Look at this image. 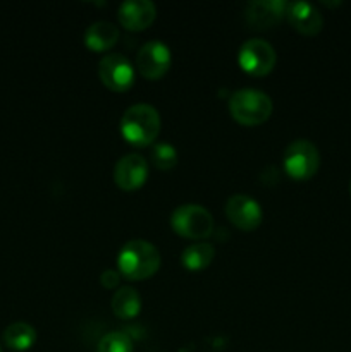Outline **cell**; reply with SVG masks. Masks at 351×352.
I'll use <instances>...</instances> for the list:
<instances>
[{
    "label": "cell",
    "instance_id": "11",
    "mask_svg": "<svg viewBox=\"0 0 351 352\" xmlns=\"http://www.w3.org/2000/svg\"><path fill=\"white\" fill-rule=\"evenodd\" d=\"M148 177V165L143 157L136 153L126 155L120 158L114 170V179L116 184L119 186L123 191H134V189L141 188Z\"/></svg>",
    "mask_w": 351,
    "mask_h": 352
},
{
    "label": "cell",
    "instance_id": "6",
    "mask_svg": "<svg viewBox=\"0 0 351 352\" xmlns=\"http://www.w3.org/2000/svg\"><path fill=\"white\" fill-rule=\"evenodd\" d=\"M240 65L251 76H265L274 69L275 50L268 41L251 38L240 48Z\"/></svg>",
    "mask_w": 351,
    "mask_h": 352
},
{
    "label": "cell",
    "instance_id": "16",
    "mask_svg": "<svg viewBox=\"0 0 351 352\" xmlns=\"http://www.w3.org/2000/svg\"><path fill=\"white\" fill-rule=\"evenodd\" d=\"M141 309L140 294L133 287L117 289L112 298V311L114 315L123 320H129L138 316Z\"/></svg>",
    "mask_w": 351,
    "mask_h": 352
},
{
    "label": "cell",
    "instance_id": "7",
    "mask_svg": "<svg viewBox=\"0 0 351 352\" xmlns=\"http://www.w3.org/2000/svg\"><path fill=\"white\" fill-rule=\"evenodd\" d=\"M98 76L112 91H126L134 82L133 65L120 54L105 55L98 64Z\"/></svg>",
    "mask_w": 351,
    "mask_h": 352
},
{
    "label": "cell",
    "instance_id": "8",
    "mask_svg": "<svg viewBox=\"0 0 351 352\" xmlns=\"http://www.w3.org/2000/svg\"><path fill=\"white\" fill-rule=\"evenodd\" d=\"M136 67L147 79H160L171 67V50L158 40H151L140 48Z\"/></svg>",
    "mask_w": 351,
    "mask_h": 352
},
{
    "label": "cell",
    "instance_id": "18",
    "mask_svg": "<svg viewBox=\"0 0 351 352\" xmlns=\"http://www.w3.org/2000/svg\"><path fill=\"white\" fill-rule=\"evenodd\" d=\"M96 352H133V342L124 332H110L100 340Z\"/></svg>",
    "mask_w": 351,
    "mask_h": 352
},
{
    "label": "cell",
    "instance_id": "15",
    "mask_svg": "<svg viewBox=\"0 0 351 352\" xmlns=\"http://www.w3.org/2000/svg\"><path fill=\"white\" fill-rule=\"evenodd\" d=\"M36 340V330L30 323L17 322L3 330V344L12 351H28Z\"/></svg>",
    "mask_w": 351,
    "mask_h": 352
},
{
    "label": "cell",
    "instance_id": "19",
    "mask_svg": "<svg viewBox=\"0 0 351 352\" xmlns=\"http://www.w3.org/2000/svg\"><path fill=\"white\" fill-rule=\"evenodd\" d=\"M151 162L160 170H169L178 164V151L171 144L158 143L155 144L153 151H151Z\"/></svg>",
    "mask_w": 351,
    "mask_h": 352
},
{
    "label": "cell",
    "instance_id": "3",
    "mask_svg": "<svg viewBox=\"0 0 351 352\" xmlns=\"http://www.w3.org/2000/svg\"><path fill=\"white\" fill-rule=\"evenodd\" d=\"M272 100L258 89H240L229 100V112L243 126H258L272 116Z\"/></svg>",
    "mask_w": 351,
    "mask_h": 352
},
{
    "label": "cell",
    "instance_id": "1",
    "mask_svg": "<svg viewBox=\"0 0 351 352\" xmlns=\"http://www.w3.org/2000/svg\"><path fill=\"white\" fill-rule=\"evenodd\" d=\"M119 274L131 280H145L157 274L160 268V253L147 241H129L123 246L117 256Z\"/></svg>",
    "mask_w": 351,
    "mask_h": 352
},
{
    "label": "cell",
    "instance_id": "17",
    "mask_svg": "<svg viewBox=\"0 0 351 352\" xmlns=\"http://www.w3.org/2000/svg\"><path fill=\"white\" fill-rule=\"evenodd\" d=\"M213 256H215V250H213L212 244L198 243L186 248L181 260H182V265H184L188 270L198 272L209 267V265L212 263Z\"/></svg>",
    "mask_w": 351,
    "mask_h": 352
},
{
    "label": "cell",
    "instance_id": "4",
    "mask_svg": "<svg viewBox=\"0 0 351 352\" xmlns=\"http://www.w3.org/2000/svg\"><path fill=\"white\" fill-rule=\"evenodd\" d=\"M174 232L188 239H203L213 230V219L206 208L200 205H182L171 217Z\"/></svg>",
    "mask_w": 351,
    "mask_h": 352
},
{
    "label": "cell",
    "instance_id": "13",
    "mask_svg": "<svg viewBox=\"0 0 351 352\" xmlns=\"http://www.w3.org/2000/svg\"><path fill=\"white\" fill-rule=\"evenodd\" d=\"M286 16H288L289 24L301 34H306V36H313V34L320 33L323 26L322 14L319 12L315 6L308 2L288 3Z\"/></svg>",
    "mask_w": 351,
    "mask_h": 352
},
{
    "label": "cell",
    "instance_id": "10",
    "mask_svg": "<svg viewBox=\"0 0 351 352\" xmlns=\"http://www.w3.org/2000/svg\"><path fill=\"white\" fill-rule=\"evenodd\" d=\"M288 3L282 0H255L244 9V19L253 30H267L286 16Z\"/></svg>",
    "mask_w": 351,
    "mask_h": 352
},
{
    "label": "cell",
    "instance_id": "9",
    "mask_svg": "<svg viewBox=\"0 0 351 352\" xmlns=\"http://www.w3.org/2000/svg\"><path fill=\"white\" fill-rule=\"evenodd\" d=\"M226 215L241 230H255L262 222V208L253 198L234 195L226 203Z\"/></svg>",
    "mask_w": 351,
    "mask_h": 352
},
{
    "label": "cell",
    "instance_id": "22",
    "mask_svg": "<svg viewBox=\"0 0 351 352\" xmlns=\"http://www.w3.org/2000/svg\"><path fill=\"white\" fill-rule=\"evenodd\" d=\"M0 352H2V349H0Z\"/></svg>",
    "mask_w": 351,
    "mask_h": 352
},
{
    "label": "cell",
    "instance_id": "21",
    "mask_svg": "<svg viewBox=\"0 0 351 352\" xmlns=\"http://www.w3.org/2000/svg\"><path fill=\"white\" fill-rule=\"evenodd\" d=\"M350 192H351V182H350Z\"/></svg>",
    "mask_w": 351,
    "mask_h": 352
},
{
    "label": "cell",
    "instance_id": "2",
    "mask_svg": "<svg viewBox=\"0 0 351 352\" xmlns=\"http://www.w3.org/2000/svg\"><path fill=\"white\" fill-rule=\"evenodd\" d=\"M120 133L127 143L134 146H148L160 133V116L155 107L136 103L124 112L120 119Z\"/></svg>",
    "mask_w": 351,
    "mask_h": 352
},
{
    "label": "cell",
    "instance_id": "5",
    "mask_svg": "<svg viewBox=\"0 0 351 352\" xmlns=\"http://www.w3.org/2000/svg\"><path fill=\"white\" fill-rule=\"evenodd\" d=\"M320 155L315 144L310 141L298 140L286 148L284 168L295 181H306L319 170Z\"/></svg>",
    "mask_w": 351,
    "mask_h": 352
},
{
    "label": "cell",
    "instance_id": "20",
    "mask_svg": "<svg viewBox=\"0 0 351 352\" xmlns=\"http://www.w3.org/2000/svg\"><path fill=\"white\" fill-rule=\"evenodd\" d=\"M119 278H120V274H117V272L114 270H107L102 274L100 282H102V285L105 289H114L119 285Z\"/></svg>",
    "mask_w": 351,
    "mask_h": 352
},
{
    "label": "cell",
    "instance_id": "12",
    "mask_svg": "<svg viewBox=\"0 0 351 352\" xmlns=\"http://www.w3.org/2000/svg\"><path fill=\"white\" fill-rule=\"evenodd\" d=\"M157 16L153 2L150 0H127L119 7V21L126 30H147Z\"/></svg>",
    "mask_w": 351,
    "mask_h": 352
},
{
    "label": "cell",
    "instance_id": "14",
    "mask_svg": "<svg viewBox=\"0 0 351 352\" xmlns=\"http://www.w3.org/2000/svg\"><path fill=\"white\" fill-rule=\"evenodd\" d=\"M119 40V28L109 21H98L93 23L85 33V43L89 50L103 52L114 47Z\"/></svg>",
    "mask_w": 351,
    "mask_h": 352
}]
</instances>
